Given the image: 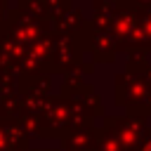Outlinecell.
<instances>
[{
    "mask_svg": "<svg viewBox=\"0 0 151 151\" xmlns=\"http://www.w3.org/2000/svg\"><path fill=\"white\" fill-rule=\"evenodd\" d=\"M144 151H151V144H149V146H146V149H144Z\"/></svg>",
    "mask_w": 151,
    "mask_h": 151,
    "instance_id": "cell-1",
    "label": "cell"
}]
</instances>
